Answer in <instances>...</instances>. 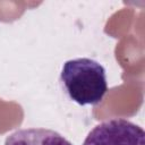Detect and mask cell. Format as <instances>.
I'll return each mask as SVG.
<instances>
[{"instance_id": "6da1fadb", "label": "cell", "mask_w": 145, "mask_h": 145, "mask_svg": "<svg viewBox=\"0 0 145 145\" xmlns=\"http://www.w3.org/2000/svg\"><path fill=\"white\" fill-rule=\"evenodd\" d=\"M59 82L66 95L79 105H96L108 92L105 68L91 58L67 60Z\"/></svg>"}, {"instance_id": "7a4b0ae2", "label": "cell", "mask_w": 145, "mask_h": 145, "mask_svg": "<svg viewBox=\"0 0 145 145\" xmlns=\"http://www.w3.org/2000/svg\"><path fill=\"white\" fill-rule=\"evenodd\" d=\"M83 145H145V133L127 119L112 118L96 125Z\"/></svg>"}, {"instance_id": "3957f363", "label": "cell", "mask_w": 145, "mask_h": 145, "mask_svg": "<svg viewBox=\"0 0 145 145\" xmlns=\"http://www.w3.org/2000/svg\"><path fill=\"white\" fill-rule=\"evenodd\" d=\"M5 145H72L56 130L48 128H22L6 137Z\"/></svg>"}]
</instances>
